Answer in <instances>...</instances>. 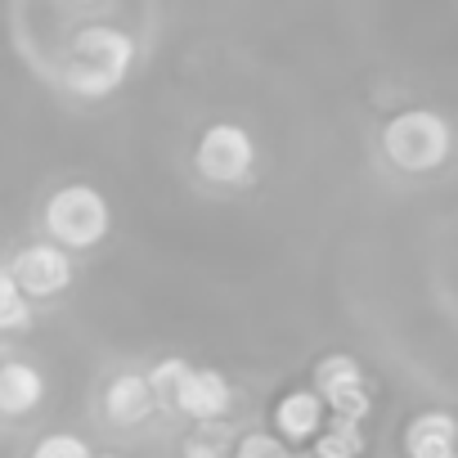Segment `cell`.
<instances>
[{
    "instance_id": "1",
    "label": "cell",
    "mask_w": 458,
    "mask_h": 458,
    "mask_svg": "<svg viewBox=\"0 0 458 458\" xmlns=\"http://www.w3.org/2000/svg\"><path fill=\"white\" fill-rule=\"evenodd\" d=\"M131 64H135V37L113 23H90L68 46L64 81L81 99H104L131 77Z\"/></svg>"
},
{
    "instance_id": "2",
    "label": "cell",
    "mask_w": 458,
    "mask_h": 458,
    "mask_svg": "<svg viewBox=\"0 0 458 458\" xmlns=\"http://www.w3.org/2000/svg\"><path fill=\"white\" fill-rule=\"evenodd\" d=\"M454 131L436 108H400L382 126V157L404 175H431L449 162Z\"/></svg>"
},
{
    "instance_id": "3",
    "label": "cell",
    "mask_w": 458,
    "mask_h": 458,
    "mask_svg": "<svg viewBox=\"0 0 458 458\" xmlns=\"http://www.w3.org/2000/svg\"><path fill=\"white\" fill-rule=\"evenodd\" d=\"M41 220H46V234L55 243H64L68 252H86V248H99L108 239L113 207L95 184H64L50 193Z\"/></svg>"
},
{
    "instance_id": "4",
    "label": "cell",
    "mask_w": 458,
    "mask_h": 458,
    "mask_svg": "<svg viewBox=\"0 0 458 458\" xmlns=\"http://www.w3.org/2000/svg\"><path fill=\"white\" fill-rule=\"evenodd\" d=\"M193 171L207 184H225V189H239L252 184L257 171V140L248 126L239 122H211L198 144H193Z\"/></svg>"
},
{
    "instance_id": "5",
    "label": "cell",
    "mask_w": 458,
    "mask_h": 458,
    "mask_svg": "<svg viewBox=\"0 0 458 458\" xmlns=\"http://www.w3.org/2000/svg\"><path fill=\"white\" fill-rule=\"evenodd\" d=\"M10 270H14L19 288H23L32 301H50V297H59V293L72 288V257H68V248L55 243V239L23 248Z\"/></svg>"
},
{
    "instance_id": "6",
    "label": "cell",
    "mask_w": 458,
    "mask_h": 458,
    "mask_svg": "<svg viewBox=\"0 0 458 458\" xmlns=\"http://www.w3.org/2000/svg\"><path fill=\"white\" fill-rule=\"evenodd\" d=\"M315 391L328 400L333 413L355 418V422H364L373 409V395H369V382H364V369L355 364V355H324L315 364Z\"/></svg>"
},
{
    "instance_id": "7",
    "label": "cell",
    "mask_w": 458,
    "mask_h": 458,
    "mask_svg": "<svg viewBox=\"0 0 458 458\" xmlns=\"http://www.w3.org/2000/svg\"><path fill=\"white\" fill-rule=\"evenodd\" d=\"M229 404H234V386L216 369H189V377L175 391V409L193 422H220Z\"/></svg>"
},
{
    "instance_id": "8",
    "label": "cell",
    "mask_w": 458,
    "mask_h": 458,
    "mask_svg": "<svg viewBox=\"0 0 458 458\" xmlns=\"http://www.w3.org/2000/svg\"><path fill=\"white\" fill-rule=\"evenodd\" d=\"M328 418H333V409L319 391H288L275 404V431L288 445H315V436L328 427Z\"/></svg>"
},
{
    "instance_id": "9",
    "label": "cell",
    "mask_w": 458,
    "mask_h": 458,
    "mask_svg": "<svg viewBox=\"0 0 458 458\" xmlns=\"http://www.w3.org/2000/svg\"><path fill=\"white\" fill-rule=\"evenodd\" d=\"M153 409H157V391L148 373H117L104 386V418L113 427H140Z\"/></svg>"
},
{
    "instance_id": "10",
    "label": "cell",
    "mask_w": 458,
    "mask_h": 458,
    "mask_svg": "<svg viewBox=\"0 0 458 458\" xmlns=\"http://www.w3.org/2000/svg\"><path fill=\"white\" fill-rule=\"evenodd\" d=\"M404 454L409 458H458V418L445 409H427V413L409 418Z\"/></svg>"
},
{
    "instance_id": "11",
    "label": "cell",
    "mask_w": 458,
    "mask_h": 458,
    "mask_svg": "<svg viewBox=\"0 0 458 458\" xmlns=\"http://www.w3.org/2000/svg\"><path fill=\"white\" fill-rule=\"evenodd\" d=\"M46 400V377L28 360H5L0 364V413L5 418H28Z\"/></svg>"
},
{
    "instance_id": "12",
    "label": "cell",
    "mask_w": 458,
    "mask_h": 458,
    "mask_svg": "<svg viewBox=\"0 0 458 458\" xmlns=\"http://www.w3.org/2000/svg\"><path fill=\"white\" fill-rule=\"evenodd\" d=\"M310 454H315V458H360V454H364V431H360V422L333 413L328 427L315 436Z\"/></svg>"
},
{
    "instance_id": "13",
    "label": "cell",
    "mask_w": 458,
    "mask_h": 458,
    "mask_svg": "<svg viewBox=\"0 0 458 458\" xmlns=\"http://www.w3.org/2000/svg\"><path fill=\"white\" fill-rule=\"evenodd\" d=\"M32 324V297L19 288L14 270H0V333H23Z\"/></svg>"
},
{
    "instance_id": "14",
    "label": "cell",
    "mask_w": 458,
    "mask_h": 458,
    "mask_svg": "<svg viewBox=\"0 0 458 458\" xmlns=\"http://www.w3.org/2000/svg\"><path fill=\"white\" fill-rule=\"evenodd\" d=\"M189 369H193V364H184L180 355H171V360H157V364L148 369V382H153V391H157V400H166V404H175V391H180V382L189 377Z\"/></svg>"
},
{
    "instance_id": "15",
    "label": "cell",
    "mask_w": 458,
    "mask_h": 458,
    "mask_svg": "<svg viewBox=\"0 0 458 458\" xmlns=\"http://www.w3.org/2000/svg\"><path fill=\"white\" fill-rule=\"evenodd\" d=\"M234 458H297V454H293V445H288L279 431H275V436H270V431H252V436L239 440Z\"/></svg>"
},
{
    "instance_id": "16",
    "label": "cell",
    "mask_w": 458,
    "mask_h": 458,
    "mask_svg": "<svg viewBox=\"0 0 458 458\" xmlns=\"http://www.w3.org/2000/svg\"><path fill=\"white\" fill-rule=\"evenodd\" d=\"M32 458H95V454H90V445H86L81 436H72V431H50V436L37 440Z\"/></svg>"
},
{
    "instance_id": "17",
    "label": "cell",
    "mask_w": 458,
    "mask_h": 458,
    "mask_svg": "<svg viewBox=\"0 0 458 458\" xmlns=\"http://www.w3.org/2000/svg\"><path fill=\"white\" fill-rule=\"evenodd\" d=\"M184 458H220V445L211 440V427L184 440Z\"/></svg>"
},
{
    "instance_id": "18",
    "label": "cell",
    "mask_w": 458,
    "mask_h": 458,
    "mask_svg": "<svg viewBox=\"0 0 458 458\" xmlns=\"http://www.w3.org/2000/svg\"><path fill=\"white\" fill-rule=\"evenodd\" d=\"M95 458H122V454H95Z\"/></svg>"
},
{
    "instance_id": "19",
    "label": "cell",
    "mask_w": 458,
    "mask_h": 458,
    "mask_svg": "<svg viewBox=\"0 0 458 458\" xmlns=\"http://www.w3.org/2000/svg\"><path fill=\"white\" fill-rule=\"evenodd\" d=\"M0 364H5V360H0Z\"/></svg>"
}]
</instances>
